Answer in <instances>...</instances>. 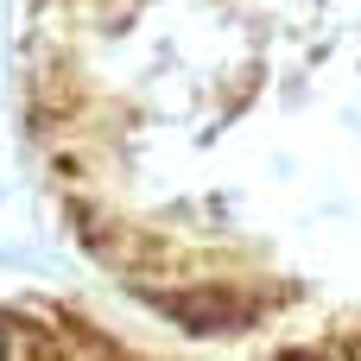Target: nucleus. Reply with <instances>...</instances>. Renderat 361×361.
<instances>
[{"mask_svg": "<svg viewBox=\"0 0 361 361\" xmlns=\"http://www.w3.org/2000/svg\"><path fill=\"white\" fill-rule=\"evenodd\" d=\"M0 361H13V330L0 324Z\"/></svg>", "mask_w": 361, "mask_h": 361, "instance_id": "f257e3e1", "label": "nucleus"}]
</instances>
